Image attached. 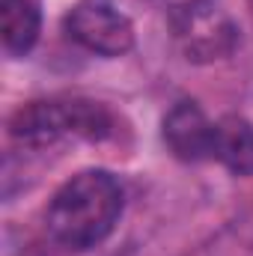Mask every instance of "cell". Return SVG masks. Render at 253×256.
Wrapping results in <instances>:
<instances>
[{
    "mask_svg": "<svg viewBox=\"0 0 253 256\" xmlns=\"http://www.w3.org/2000/svg\"><path fill=\"white\" fill-rule=\"evenodd\" d=\"M170 30L194 63H214L238 48V27L212 0H188L170 12Z\"/></svg>",
    "mask_w": 253,
    "mask_h": 256,
    "instance_id": "obj_3",
    "label": "cell"
},
{
    "mask_svg": "<svg viewBox=\"0 0 253 256\" xmlns=\"http://www.w3.org/2000/svg\"><path fill=\"white\" fill-rule=\"evenodd\" d=\"M126 191L108 170H80L54 191L45 224L54 242L68 250H90L102 244L120 224Z\"/></svg>",
    "mask_w": 253,
    "mask_h": 256,
    "instance_id": "obj_1",
    "label": "cell"
},
{
    "mask_svg": "<svg viewBox=\"0 0 253 256\" xmlns=\"http://www.w3.org/2000/svg\"><path fill=\"white\" fill-rule=\"evenodd\" d=\"M214 134H218V122H212L194 98L176 102L161 122V137L170 155L188 164L214 158Z\"/></svg>",
    "mask_w": 253,
    "mask_h": 256,
    "instance_id": "obj_5",
    "label": "cell"
},
{
    "mask_svg": "<svg viewBox=\"0 0 253 256\" xmlns=\"http://www.w3.org/2000/svg\"><path fill=\"white\" fill-rule=\"evenodd\" d=\"M0 24H3V48L12 57L30 54L42 27L36 0H0Z\"/></svg>",
    "mask_w": 253,
    "mask_h": 256,
    "instance_id": "obj_7",
    "label": "cell"
},
{
    "mask_svg": "<svg viewBox=\"0 0 253 256\" xmlns=\"http://www.w3.org/2000/svg\"><path fill=\"white\" fill-rule=\"evenodd\" d=\"M236 176H253V122L244 116L218 120L214 158Z\"/></svg>",
    "mask_w": 253,
    "mask_h": 256,
    "instance_id": "obj_6",
    "label": "cell"
},
{
    "mask_svg": "<svg viewBox=\"0 0 253 256\" xmlns=\"http://www.w3.org/2000/svg\"><path fill=\"white\" fill-rule=\"evenodd\" d=\"M250 6H253V0H250Z\"/></svg>",
    "mask_w": 253,
    "mask_h": 256,
    "instance_id": "obj_8",
    "label": "cell"
},
{
    "mask_svg": "<svg viewBox=\"0 0 253 256\" xmlns=\"http://www.w3.org/2000/svg\"><path fill=\"white\" fill-rule=\"evenodd\" d=\"M114 134V110L92 98H39L9 116V137L21 146H54L63 140L102 143Z\"/></svg>",
    "mask_w": 253,
    "mask_h": 256,
    "instance_id": "obj_2",
    "label": "cell"
},
{
    "mask_svg": "<svg viewBox=\"0 0 253 256\" xmlns=\"http://www.w3.org/2000/svg\"><path fill=\"white\" fill-rule=\"evenodd\" d=\"M66 33L80 48L102 57H122L134 48V27L108 3H78L66 15Z\"/></svg>",
    "mask_w": 253,
    "mask_h": 256,
    "instance_id": "obj_4",
    "label": "cell"
}]
</instances>
